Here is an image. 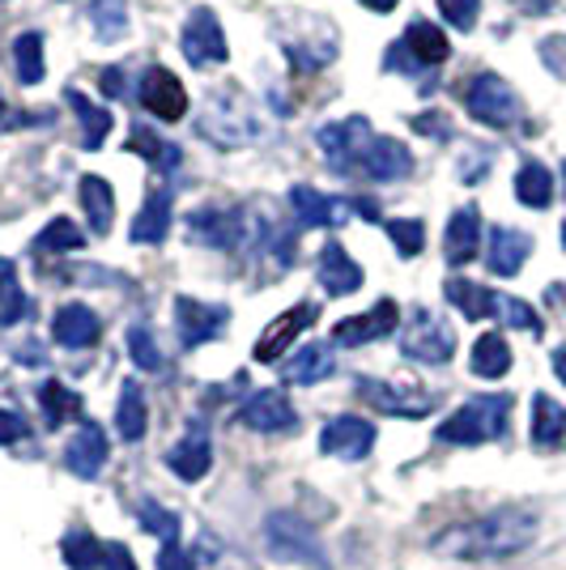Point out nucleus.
<instances>
[{"instance_id": "aec40b11", "label": "nucleus", "mask_w": 566, "mask_h": 570, "mask_svg": "<svg viewBox=\"0 0 566 570\" xmlns=\"http://www.w3.org/2000/svg\"><path fill=\"white\" fill-rule=\"evenodd\" d=\"M51 336L65 350H90L103 336V324H98V315L86 303H65V307L56 311V320H51Z\"/></svg>"}, {"instance_id": "de8ad7c7", "label": "nucleus", "mask_w": 566, "mask_h": 570, "mask_svg": "<svg viewBox=\"0 0 566 570\" xmlns=\"http://www.w3.org/2000/svg\"><path fill=\"white\" fill-rule=\"evenodd\" d=\"M541 65L549 72H554V77H558V81H566V39L563 35H549V39H541Z\"/></svg>"}, {"instance_id": "9d476101", "label": "nucleus", "mask_w": 566, "mask_h": 570, "mask_svg": "<svg viewBox=\"0 0 566 570\" xmlns=\"http://www.w3.org/2000/svg\"><path fill=\"white\" fill-rule=\"evenodd\" d=\"M315 315H320V307L315 303H299V307H290V311H282L264 333H260V341H256V350H252V357L256 362H277V357H285L290 350H294V341L308 333L311 324H315Z\"/></svg>"}, {"instance_id": "f03ea898", "label": "nucleus", "mask_w": 566, "mask_h": 570, "mask_svg": "<svg viewBox=\"0 0 566 570\" xmlns=\"http://www.w3.org/2000/svg\"><path fill=\"white\" fill-rule=\"evenodd\" d=\"M511 422V396L502 392H486V396H472L465 401L448 422L439 426L443 443H460V448H477V443H495L507 434Z\"/></svg>"}, {"instance_id": "7ed1b4c3", "label": "nucleus", "mask_w": 566, "mask_h": 570, "mask_svg": "<svg viewBox=\"0 0 566 570\" xmlns=\"http://www.w3.org/2000/svg\"><path fill=\"white\" fill-rule=\"evenodd\" d=\"M196 132L213 141L217 149H238V145L256 141L260 124H256V107L238 90H222L205 102V116L196 124Z\"/></svg>"}, {"instance_id": "b1692460", "label": "nucleus", "mask_w": 566, "mask_h": 570, "mask_svg": "<svg viewBox=\"0 0 566 570\" xmlns=\"http://www.w3.org/2000/svg\"><path fill=\"white\" fill-rule=\"evenodd\" d=\"M477 247H481V214H477V205H465V209H456L448 222V238H443V256L448 264H469L477 256Z\"/></svg>"}, {"instance_id": "6ab92c4d", "label": "nucleus", "mask_w": 566, "mask_h": 570, "mask_svg": "<svg viewBox=\"0 0 566 570\" xmlns=\"http://www.w3.org/2000/svg\"><path fill=\"white\" fill-rule=\"evenodd\" d=\"M166 464H170V473L179 476V481H201V476L213 469V443H209V430L196 426L192 422L188 434L166 452Z\"/></svg>"}, {"instance_id": "c9c22d12", "label": "nucleus", "mask_w": 566, "mask_h": 570, "mask_svg": "<svg viewBox=\"0 0 566 570\" xmlns=\"http://www.w3.org/2000/svg\"><path fill=\"white\" fill-rule=\"evenodd\" d=\"M13 65H18V81L22 86H39L43 81L48 65H43V35L39 30H26V35L13 39Z\"/></svg>"}, {"instance_id": "dca6fc26", "label": "nucleus", "mask_w": 566, "mask_h": 570, "mask_svg": "<svg viewBox=\"0 0 566 570\" xmlns=\"http://www.w3.org/2000/svg\"><path fill=\"white\" fill-rule=\"evenodd\" d=\"M107 455H111L107 430L95 426V422H81V430L65 443V469L72 476H81V481H95L103 473V464H107Z\"/></svg>"}, {"instance_id": "412c9836", "label": "nucleus", "mask_w": 566, "mask_h": 570, "mask_svg": "<svg viewBox=\"0 0 566 570\" xmlns=\"http://www.w3.org/2000/svg\"><path fill=\"white\" fill-rule=\"evenodd\" d=\"M528 252H533V238L524 235V230L495 226L490 243H486V268L495 277H516L519 268H524V261H528Z\"/></svg>"}, {"instance_id": "a878e982", "label": "nucleus", "mask_w": 566, "mask_h": 570, "mask_svg": "<svg viewBox=\"0 0 566 570\" xmlns=\"http://www.w3.org/2000/svg\"><path fill=\"white\" fill-rule=\"evenodd\" d=\"M401 48L409 60H418V65H443L451 56V43L448 35L439 30L435 22H413L409 30H404Z\"/></svg>"}, {"instance_id": "bf43d9fd", "label": "nucleus", "mask_w": 566, "mask_h": 570, "mask_svg": "<svg viewBox=\"0 0 566 570\" xmlns=\"http://www.w3.org/2000/svg\"><path fill=\"white\" fill-rule=\"evenodd\" d=\"M563 247H566V222H563Z\"/></svg>"}, {"instance_id": "423d86ee", "label": "nucleus", "mask_w": 566, "mask_h": 570, "mask_svg": "<svg viewBox=\"0 0 566 570\" xmlns=\"http://www.w3.org/2000/svg\"><path fill=\"white\" fill-rule=\"evenodd\" d=\"M465 102H469V116L477 119V124H486V128H511L519 119L516 90H511L498 72H477Z\"/></svg>"}, {"instance_id": "603ef678", "label": "nucleus", "mask_w": 566, "mask_h": 570, "mask_svg": "<svg viewBox=\"0 0 566 570\" xmlns=\"http://www.w3.org/2000/svg\"><path fill=\"white\" fill-rule=\"evenodd\" d=\"M158 570H192L188 553L179 549V541H175V546H163V553H158Z\"/></svg>"}, {"instance_id": "1a4fd4ad", "label": "nucleus", "mask_w": 566, "mask_h": 570, "mask_svg": "<svg viewBox=\"0 0 566 570\" xmlns=\"http://www.w3.org/2000/svg\"><path fill=\"white\" fill-rule=\"evenodd\" d=\"M179 48H184V60L196 65V69H205V65H222L231 48H226V35H222V22H217V13H213L209 4H201V9H192L188 26H184V39H179Z\"/></svg>"}, {"instance_id": "4be33fe9", "label": "nucleus", "mask_w": 566, "mask_h": 570, "mask_svg": "<svg viewBox=\"0 0 566 570\" xmlns=\"http://www.w3.org/2000/svg\"><path fill=\"white\" fill-rule=\"evenodd\" d=\"M315 273H320V285H324L329 294H336V298H345V294H358V289H362V268H358L354 256H350L341 243H329V247L320 252Z\"/></svg>"}, {"instance_id": "72a5a7b5", "label": "nucleus", "mask_w": 566, "mask_h": 570, "mask_svg": "<svg viewBox=\"0 0 566 570\" xmlns=\"http://www.w3.org/2000/svg\"><path fill=\"white\" fill-rule=\"evenodd\" d=\"M65 98H69V107L77 111V119H81V149H98V145L111 137V116H107L98 102H90L81 90H69Z\"/></svg>"}, {"instance_id": "6e6d98bb", "label": "nucleus", "mask_w": 566, "mask_h": 570, "mask_svg": "<svg viewBox=\"0 0 566 570\" xmlns=\"http://www.w3.org/2000/svg\"><path fill=\"white\" fill-rule=\"evenodd\" d=\"M554 375H558V380H563V387H566V345H558V350H554Z\"/></svg>"}, {"instance_id": "052dcab7", "label": "nucleus", "mask_w": 566, "mask_h": 570, "mask_svg": "<svg viewBox=\"0 0 566 570\" xmlns=\"http://www.w3.org/2000/svg\"><path fill=\"white\" fill-rule=\"evenodd\" d=\"M0 111H4V98H0Z\"/></svg>"}, {"instance_id": "e433bc0d", "label": "nucleus", "mask_w": 566, "mask_h": 570, "mask_svg": "<svg viewBox=\"0 0 566 570\" xmlns=\"http://www.w3.org/2000/svg\"><path fill=\"white\" fill-rule=\"evenodd\" d=\"M516 196L519 205H528V209H545L554 200V175L541 163H524L516 175Z\"/></svg>"}, {"instance_id": "3c124183", "label": "nucleus", "mask_w": 566, "mask_h": 570, "mask_svg": "<svg viewBox=\"0 0 566 570\" xmlns=\"http://www.w3.org/2000/svg\"><path fill=\"white\" fill-rule=\"evenodd\" d=\"M26 422L22 413H13V409H0V443H18V439H26Z\"/></svg>"}, {"instance_id": "39448f33", "label": "nucleus", "mask_w": 566, "mask_h": 570, "mask_svg": "<svg viewBox=\"0 0 566 570\" xmlns=\"http://www.w3.org/2000/svg\"><path fill=\"white\" fill-rule=\"evenodd\" d=\"M401 354L409 362H422V366H443L456 354V333L439 315H430L426 307H418L409 320H404L401 333Z\"/></svg>"}, {"instance_id": "4d7b16f0", "label": "nucleus", "mask_w": 566, "mask_h": 570, "mask_svg": "<svg viewBox=\"0 0 566 570\" xmlns=\"http://www.w3.org/2000/svg\"><path fill=\"white\" fill-rule=\"evenodd\" d=\"M516 4L524 9V13H545V9L554 4V0H516Z\"/></svg>"}, {"instance_id": "f257e3e1", "label": "nucleus", "mask_w": 566, "mask_h": 570, "mask_svg": "<svg viewBox=\"0 0 566 570\" xmlns=\"http://www.w3.org/2000/svg\"><path fill=\"white\" fill-rule=\"evenodd\" d=\"M537 511L524 507V502H507V507H495L490 515L472 523H460V528H448L439 541H435V553L443 558H456V562H502V558H516L524 549L537 541Z\"/></svg>"}, {"instance_id": "ddd939ff", "label": "nucleus", "mask_w": 566, "mask_h": 570, "mask_svg": "<svg viewBox=\"0 0 566 570\" xmlns=\"http://www.w3.org/2000/svg\"><path fill=\"white\" fill-rule=\"evenodd\" d=\"M371 448H375V426L354 413H341L320 430V452L336 455V460H362V455H371Z\"/></svg>"}, {"instance_id": "cd10ccee", "label": "nucleus", "mask_w": 566, "mask_h": 570, "mask_svg": "<svg viewBox=\"0 0 566 570\" xmlns=\"http://www.w3.org/2000/svg\"><path fill=\"white\" fill-rule=\"evenodd\" d=\"M472 375H481V380H502L507 371H511V345H507V336L498 333H486L472 341V357H469Z\"/></svg>"}, {"instance_id": "680f3d73", "label": "nucleus", "mask_w": 566, "mask_h": 570, "mask_svg": "<svg viewBox=\"0 0 566 570\" xmlns=\"http://www.w3.org/2000/svg\"><path fill=\"white\" fill-rule=\"evenodd\" d=\"M563 179H566V163H563Z\"/></svg>"}, {"instance_id": "f8f14e48", "label": "nucleus", "mask_w": 566, "mask_h": 570, "mask_svg": "<svg viewBox=\"0 0 566 570\" xmlns=\"http://www.w3.org/2000/svg\"><path fill=\"white\" fill-rule=\"evenodd\" d=\"M397 324H401V307H397L392 298H379L371 311H362V315H350V320H341V324L332 328V345L358 350V345H367V341H383V336L392 333Z\"/></svg>"}, {"instance_id": "7c9ffc66", "label": "nucleus", "mask_w": 566, "mask_h": 570, "mask_svg": "<svg viewBox=\"0 0 566 570\" xmlns=\"http://www.w3.org/2000/svg\"><path fill=\"white\" fill-rule=\"evenodd\" d=\"M448 303L451 307H460L465 320H490V315L498 311V294L495 289H486V285H477V282H465V277H451Z\"/></svg>"}, {"instance_id": "5fc2aeb1", "label": "nucleus", "mask_w": 566, "mask_h": 570, "mask_svg": "<svg viewBox=\"0 0 566 570\" xmlns=\"http://www.w3.org/2000/svg\"><path fill=\"white\" fill-rule=\"evenodd\" d=\"M18 362H22V366H43V350H39V345H22V350H18Z\"/></svg>"}, {"instance_id": "a18cd8bd", "label": "nucleus", "mask_w": 566, "mask_h": 570, "mask_svg": "<svg viewBox=\"0 0 566 570\" xmlns=\"http://www.w3.org/2000/svg\"><path fill=\"white\" fill-rule=\"evenodd\" d=\"M502 315V324L507 328H524V333H541V320H537V311L528 307V303H519V298H498V311Z\"/></svg>"}, {"instance_id": "13d9d810", "label": "nucleus", "mask_w": 566, "mask_h": 570, "mask_svg": "<svg viewBox=\"0 0 566 570\" xmlns=\"http://www.w3.org/2000/svg\"><path fill=\"white\" fill-rule=\"evenodd\" d=\"M362 4H367L371 13H392V9H397V0H362Z\"/></svg>"}, {"instance_id": "bb28decb", "label": "nucleus", "mask_w": 566, "mask_h": 570, "mask_svg": "<svg viewBox=\"0 0 566 570\" xmlns=\"http://www.w3.org/2000/svg\"><path fill=\"white\" fill-rule=\"evenodd\" d=\"M116 430H119V439H128V443H142L145 430H149V409H145V392L133 380L119 387Z\"/></svg>"}, {"instance_id": "473e14b6", "label": "nucleus", "mask_w": 566, "mask_h": 570, "mask_svg": "<svg viewBox=\"0 0 566 570\" xmlns=\"http://www.w3.org/2000/svg\"><path fill=\"white\" fill-rule=\"evenodd\" d=\"M563 434H566V404L537 392L533 396V443L537 448H554Z\"/></svg>"}, {"instance_id": "49530a36", "label": "nucleus", "mask_w": 566, "mask_h": 570, "mask_svg": "<svg viewBox=\"0 0 566 570\" xmlns=\"http://www.w3.org/2000/svg\"><path fill=\"white\" fill-rule=\"evenodd\" d=\"M439 13H443L456 30H472V26H477V13H481V0H439Z\"/></svg>"}, {"instance_id": "8fccbe9b", "label": "nucleus", "mask_w": 566, "mask_h": 570, "mask_svg": "<svg viewBox=\"0 0 566 570\" xmlns=\"http://www.w3.org/2000/svg\"><path fill=\"white\" fill-rule=\"evenodd\" d=\"M413 128L426 132V137H439V141H451V124L439 111H422V116H413Z\"/></svg>"}, {"instance_id": "37998d69", "label": "nucleus", "mask_w": 566, "mask_h": 570, "mask_svg": "<svg viewBox=\"0 0 566 570\" xmlns=\"http://www.w3.org/2000/svg\"><path fill=\"white\" fill-rule=\"evenodd\" d=\"M128 357L142 366V371H163V350H158V336H154V328L149 324H133L128 328Z\"/></svg>"}, {"instance_id": "2f4dec72", "label": "nucleus", "mask_w": 566, "mask_h": 570, "mask_svg": "<svg viewBox=\"0 0 566 570\" xmlns=\"http://www.w3.org/2000/svg\"><path fill=\"white\" fill-rule=\"evenodd\" d=\"M282 375H285V383H303V387H308V383L329 380L332 375L329 345H303V350L282 366Z\"/></svg>"}, {"instance_id": "79ce46f5", "label": "nucleus", "mask_w": 566, "mask_h": 570, "mask_svg": "<svg viewBox=\"0 0 566 570\" xmlns=\"http://www.w3.org/2000/svg\"><path fill=\"white\" fill-rule=\"evenodd\" d=\"M137 520H142V528L149 532V537H158V541H166V546L179 541V515L166 511V507H158L154 499L137 502Z\"/></svg>"}, {"instance_id": "393cba45", "label": "nucleus", "mask_w": 566, "mask_h": 570, "mask_svg": "<svg viewBox=\"0 0 566 570\" xmlns=\"http://www.w3.org/2000/svg\"><path fill=\"white\" fill-rule=\"evenodd\" d=\"M166 230H170V191L149 188L142 214L133 217V230H128V238H133V243H163Z\"/></svg>"}, {"instance_id": "864d4df0", "label": "nucleus", "mask_w": 566, "mask_h": 570, "mask_svg": "<svg viewBox=\"0 0 566 570\" xmlns=\"http://www.w3.org/2000/svg\"><path fill=\"white\" fill-rule=\"evenodd\" d=\"M103 95H111V98H124V72L119 69H103Z\"/></svg>"}, {"instance_id": "9b49d317", "label": "nucleus", "mask_w": 566, "mask_h": 570, "mask_svg": "<svg viewBox=\"0 0 566 570\" xmlns=\"http://www.w3.org/2000/svg\"><path fill=\"white\" fill-rule=\"evenodd\" d=\"M226 320H231V311L217 307V303H196L188 294L175 298V328H179L184 350H196V345L217 341L222 328H226Z\"/></svg>"}, {"instance_id": "4468645a", "label": "nucleus", "mask_w": 566, "mask_h": 570, "mask_svg": "<svg viewBox=\"0 0 566 570\" xmlns=\"http://www.w3.org/2000/svg\"><path fill=\"white\" fill-rule=\"evenodd\" d=\"M358 392L371 409L388 413V417H426L435 409L430 392H413V387H397V383L383 380H358Z\"/></svg>"}, {"instance_id": "c03bdc74", "label": "nucleus", "mask_w": 566, "mask_h": 570, "mask_svg": "<svg viewBox=\"0 0 566 570\" xmlns=\"http://www.w3.org/2000/svg\"><path fill=\"white\" fill-rule=\"evenodd\" d=\"M388 238L397 243V252H401V256H422L426 226L418 222V217H392V222H388Z\"/></svg>"}, {"instance_id": "c85d7f7f", "label": "nucleus", "mask_w": 566, "mask_h": 570, "mask_svg": "<svg viewBox=\"0 0 566 570\" xmlns=\"http://www.w3.org/2000/svg\"><path fill=\"white\" fill-rule=\"evenodd\" d=\"M30 311H35V303H30V298L22 294V282H18V264L0 256V328H13V324L30 320Z\"/></svg>"}, {"instance_id": "f3484780", "label": "nucleus", "mask_w": 566, "mask_h": 570, "mask_svg": "<svg viewBox=\"0 0 566 570\" xmlns=\"http://www.w3.org/2000/svg\"><path fill=\"white\" fill-rule=\"evenodd\" d=\"M290 205H294V214H299V226H308V230L341 226L345 214L354 209L350 200H332V196L315 191L311 184H294V188H290Z\"/></svg>"}, {"instance_id": "09e8293b", "label": "nucleus", "mask_w": 566, "mask_h": 570, "mask_svg": "<svg viewBox=\"0 0 566 570\" xmlns=\"http://www.w3.org/2000/svg\"><path fill=\"white\" fill-rule=\"evenodd\" d=\"M95 570H137V558L128 553V546H103Z\"/></svg>"}, {"instance_id": "a211bd4d", "label": "nucleus", "mask_w": 566, "mask_h": 570, "mask_svg": "<svg viewBox=\"0 0 566 570\" xmlns=\"http://www.w3.org/2000/svg\"><path fill=\"white\" fill-rule=\"evenodd\" d=\"M188 235L209 247L235 252L243 247V209H196L188 214Z\"/></svg>"}, {"instance_id": "ea45409f", "label": "nucleus", "mask_w": 566, "mask_h": 570, "mask_svg": "<svg viewBox=\"0 0 566 570\" xmlns=\"http://www.w3.org/2000/svg\"><path fill=\"white\" fill-rule=\"evenodd\" d=\"M60 553H65V567L69 570H95L98 558H103V546H98L95 532L72 528V532H65V541H60Z\"/></svg>"}, {"instance_id": "20e7f679", "label": "nucleus", "mask_w": 566, "mask_h": 570, "mask_svg": "<svg viewBox=\"0 0 566 570\" xmlns=\"http://www.w3.org/2000/svg\"><path fill=\"white\" fill-rule=\"evenodd\" d=\"M264 546L277 562H294V567L329 570V553L320 546V537L311 532L308 523L290 511H277L264 520Z\"/></svg>"}, {"instance_id": "a19ab883", "label": "nucleus", "mask_w": 566, "mask_h": 570, "mask_svg": "<svg viewBox=\"0 0 566 570\" xmlns=\"http://www.w3.org/2000/svg\"><path fill=\"white\" fill-rule=\"evenodd\" d=\"M90 26L107 43L119 39L128 30V0H90Z\"/></svg>"}, {"instance_id": "6e6552de", "label": "nucleus", "mask_w": 566, "mask_h": 570, "mask_svg": "<svg viewBox=\"0 0 566 570\" xmlns=\"http://www.w3.org/2000/svg\"><path fill=\"white\" fill-rule=\"evenodd\" d=\"M137 95H142L145 111L154 119H163V124H179V119L188 116V90H184V81L170 69H163V65H149V69L142 72Z\"/></svg>"}, {"instance_id": "2eb2a0df", "label": "nucleus", "mask_w": 566, "mask_h": 570, "mask_svg": "<svg viewBox=\"0 0 566 570\" xmlns=\"http://www.w3.org/2000/svg\"><path fill=\"white\" fill-rule=\"evenodd\" d=\"M238 422L247 430H256V434H285V430L299 426V413H294V404L285 392H256L252 401L238 409Z\"/></svg>"}, {"instance_id": "4c0bfd02", "label": "nucleus", "mask_w": 566, "mask_h": 570, "mask_svg": "<svg viewBox=\"0 0 566 570\" xmlns=\"http://www.w3.org/2000/svg\"><path fill=\"white\" fill-rule=\"evenodd\" d=\"M128 149H137L145 163H149V167H158V170L179 167V145H166L154 128H142V124L128 132Z\"/></svg>"}, {"instance_id": "c756f323", "label": "nucleus", "mask_w": 566, "mask_h": 570, "mask_svg": "<svg viewBox=\"0 0 566 570\" xmlns=\"http://www.w3.org/2000/svg\"><path fill=\"white\" fill-rule=\"evenodd\" d=\"M81 205H86V217L95 226V235H107L111 230V217H116V191L103 175H81Z\"/></svg>"}, {"instance_id": "58836bf2", "label": "nucleus", "mask_w": 566, "mask_h": 570, "mask_svg": "<svg viewBox=\"0 0 566 570\" xmlns=\"http://www.w3.org/2000/svg\"><path fill=\"white\" fill-rule=\"evenodd\" d=\"M81 243H86V235L72 226L69 217H51L48 226L35 235V243H30V247H35L39 256H60V252H77Z\"/></svg>"}, {"instance_id": "5701e85b", "label": "nucleus", "mask_w": 566, "mask_h": 570, "mask_svg": "<svg viewBox=\"0 0 566 570\" xmlns=\"http://www.w3.org/2000/svg\"><path fill=\"white\" fill-rule=\"evenodd\" d=\"M413 170V154L404 149L397 137H375L367 158H362V175H371L379 184H392V179H404Z\"/></svg>"}, {"instance_id": "0eeeda50", "label": "nucleus", "mask_w": 566, "mask_h": 570, "mask_svg": "<svg viewBox=\"0 0 566 570\" xmlns=\"http://www.w3.org/2000/svg\"><path fill=\"white\" fill-rule=\"evenodd\" d=\"M315 141H320L324 158L336 170H362V158H367V149L375 141V132H371V124L362 116H350L336 119V124H324Z\"/></svg>"}, {"instance_id": "f704fd0d", "label": "nucleus", "mask_w": 566, "mask_h": 570, "mask_svg": "<svg viewBox=\"0 0 566 570\" xmlns=\"http://www.w3.org/2000/svg\"><path fill=\"white\" fill-rule=\"evenodd\" d=\"M39 409H43L48 426L56 430L65 426V422H72V417H81V396L72 387H65L60 380H48L39 387Z\"/></svg>"}]
</instances>
